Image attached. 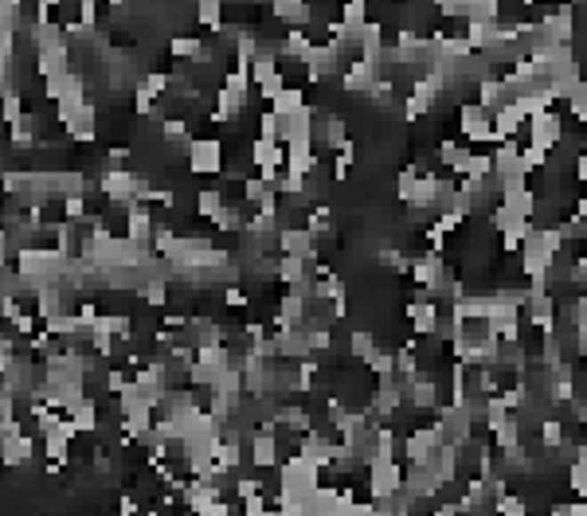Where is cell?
<instances>
[{
	"mask_svg": "<svg viewBox=\"0 0 587 516\" xmlns=\"http://www.w3.org/2000/svg\"><path fill=\"white\" fill-rule=\"evenodd\" d=\"M349 352L357 356V360H365V364H368L372 356H376V336L365 333V329H357V333L349 336Z\"/></svg>",
	"mask_w": 587,
	"mask_h": 516,
	"instance_id": "cell-5",
	"label": "cell"
},
{
	"mask_svg": "<svg viewBox=\"0 0 587 516\" xmlns=\"http://www.w3.org/2000/svg\"><path fill=\"white\" fill-rule=\"evenodd\" d=\"M189 168L196 176H215L223 168V145L220 141H192L189 145Z\"/></svg>",
	"mask_w": 587,
	"mask_h": 516,
	"instance_id": "cell-2",
	"label": "cell"
},
{
	"mask_svg": "<svg viewBox=\"0 0 587 516\" xmlns=\"http://www.w3.org/2000/svg\"><path fill=\"white\" fill-rule=\"evenodd\" d=\"M270 102V110L278 114V117H298V114H306L310 106H306V91H298V86H286V91H278L274 98H267Z\"/></svg>",
	"mask_w": 587,
	"mask_h": 516,
	"instance_id": "cell-3",
	"label": "cell"
},
{
	"mask_svg": "<svg viewBox=\"0 0 587 516\" xmlns=\"http://www.w3.org/2000/svg\"><path fill=\"white\" fill-rule=\"evenodd\" d=\"M462 20L466 24H494V20H502V0H470Z\"/></svg>",
	"mask_w": 587,
	"mask_h": 516,
	"instance_id": "cell-4",
	"label": "cell"
},
{
	"mask_svg": "<svg viewBox=\"0 0 587 516\" xmlns=\"http://www.w3.org/2000/svg\"><path fill=\"white\" fill-rule=\"evenodd\" d=\"M525 129H528V145H536V149H544V153H552V149L560 145V137H564V117L556 114V110H544V114L528 117Z\"/></svg>",
	"mask_w": 587,
	"mask_h": 516,
	"instance_id": "cell-1",
	"label": "cell"
}]
</instances>
